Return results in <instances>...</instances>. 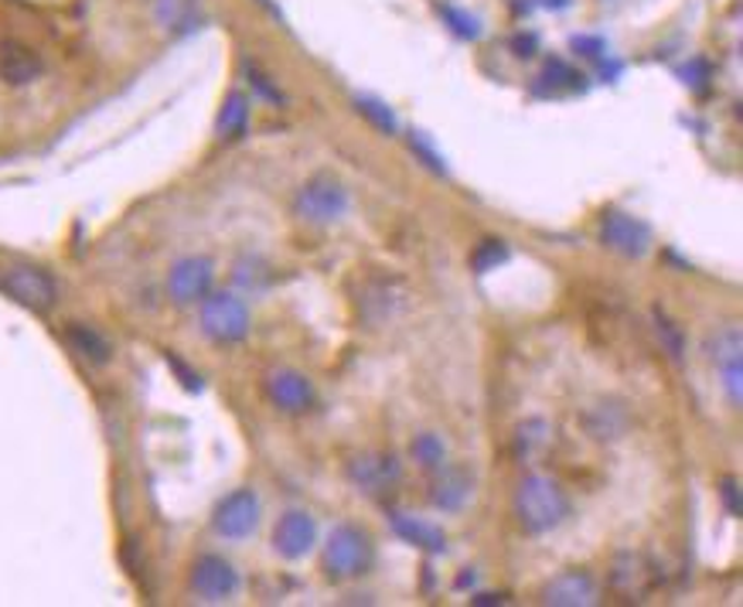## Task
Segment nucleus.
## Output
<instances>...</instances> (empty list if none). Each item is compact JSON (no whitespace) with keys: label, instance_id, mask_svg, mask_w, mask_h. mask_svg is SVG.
<instances>
[{"label":"nucleus","instance_id":"f257e3e1","mask_svg":"<svg viewBox=\"0 0 743 607\" xmlns=\"http://www.w3.org/2000/svg\"><path fill=\"white\" fill-rule=\"evenodd\" d=\"M515 515L525 533H552L570 515V498L546 474H528L515 488Z\"/></svg>","mask_w":743,"mask_h":607},{"label":"nucleus","instance_id":"f03ea898","mask_svg":"<svg viewBox=\"0 0 743 607\" xmlns=\"http://www.w3.org/2000/svg\"><path fill=\"white\" fill-rule=\"evenodd\" d=\"M376 543L355 522H338L321 546V570L328 580H355L372 567Z\"/></svg>","mask_w":743,"mask_h":607},{"label":"nucleus","instance_id":"7ed1b4c3","mask_svg":"<svg viewBox=\"0 0 743 607\" xmlns=\"http://www.w3.org/2000/svg\"><path fill=\"white\" fill-rule=\"evenodd\" d=\"M294 213L307 226H331L349 213V189L331 174H317L297 192Z\"/></svg>","mask_w":743,"mask_h":607},{"label":"nucleus","instance_id":"20e7f679","mask_svg":"<svg viewBox=\"0 0 743 607\" xmlns=\"http://www.w3.org/2000/svg\"><path fill=\"white\" fill-rule=\"evenodd\" d=\"M202 331L219 341V345H239L249 335V307L243 304V298L229 294H208L202 301Z\"/></svg>","mask_w":743,"mask_h":607},{"label":"nucleus","instance_id":"39448f33","mask_svg":"<svg viewBox=\"0 0 743 607\" xmlns=\"http://www.w3.org/2000/svg\"><path fill=\"white\" fill-rule=\"evenodd\" d=\"M259 525V498L253 488H235L211 512V530L222 539H246Z\"/></svg>","mask_w":743,"mask_h":607},{"label":"nucleus","instance_id":"423d86ee","mask_svg":"<svg viewBox=\"0 0 743 607\" xmlns=\"http://www.w3.org/2000/svg\"><path fill=\"white\" fill-rule=\"evenodd\" d=\"M0 283H4L8 294L24 304V307H32V311H48V307H56L59 301V287L56 280H51L45 270L38 267H28V263H17V267H8L4 277H0Z\"/></svg>","mask_w":743,"mask_h":607},{"label":"nucleus","instance_id":"0eeeda50","mask_svg":"<svg viewBox=\"0 0 743 607\" xmlns=\"http://www.w3.org/2000/svg\"><path fill=\"white\" fill-rule=\"evenodd\" d=\"M211 280H216V267L208 256H184L168 274V294L174 304H198L211 294Z\"/></svg>","mask_w":743,"mask_h":607},{"label":"nucleus","instance_id":"6e6552de","mask_svg":"<svg viewBox=\"0 0 743 607\" xmlns=\"http://www.w3.org/2000/svg\"><path fill=\"white\" fill-rule=\"evenodd\" d=\"M239 591V573L229 560L205 553L192 567V594L205 604H222Z\"/></svg>","mask_w":743,"mask_h":607},{"label":"nucleus","instance_id":"1a4fd4ad","mask_svg":"<svg viewBox=\"0 0 743 607\" xmlns=\"http://www.w3.org/2000/svg\"><path fill=\"white\" fill-rule=\"evenodd\" d=\"M600 243L628 259H638L651 250V229L628 213H607L600 219Z\"/></svg>","mask_w":743,"mask_h":607},{"label":"nucleus","instance_id":"9d476101","mask_svg":"<svg viewBox=\"0 0 743 607\" xmlns=\"http://www.w3.org/2000/svg\"><path fill=\"white\" fill-rule=\"evenodd\" d=\"M349 478L358 491L365 495H386L392 485H400L403 478V464L395 454H382V451H368L349 461Z\"/></svg>","mask_w":743,"mask_h":607},{"label":"nucleus","instance_id":"9b49d317","mask_svg":"<svg viewBox=\"0 0 743 607\" xmlns=\"http://www.w3.org/2000/svg\"><path fill=\"white\" fill-rule=\"evenodd\" d=\"M263 389H267V400L283 413H307L314 406V386L297 368H273Z\"/></svg>","mask_w":743,"mask_h":607},{"label":"nucleus","instance_id":"f8f14e48","mask_svg":"<svg viewBox=\"0 0 743 607\" xmlns=\"http://www.w3.org/2000/svg\"><path fill=\"white\" fill-rule=\"evenodd\" d=\"M597 600L600 587L587 570H567L543 587V604L549 607H594Z\"/></svg>","mask_w":743,"mask_h":607},{"label":"nucleus","instance_id":"ddd939ff","mask_svg":"<svg viewBox=\"0 0 743 607\" xmlns=\"http://www.w3.org/2000/svg\"><path fill=\"white\" fill-rule=\"evenodd\" d=\"M317 543V525L307 512H283L273 525V549L283 560H301Z\"/></svg>","mask_w":743,"mask_h":607},{"label":"nucleus","instance_id":"4468645a","mask_svg":"<svg viewBox=\"0 0 743 607\" xmlns=\"http://www.w3.org/2000/svg\"><path fill=\"white\" fill-rule=\"evenodd\" d=\"M471 491H474V482H471V474L461 471V468H443L437 478L430 482V501H434V509H440V512H461L467 506Z\"/></svg>","mask_w":743,"mask_h":607},{"label":"nucleus","instance_id":"2eb2a0df","mask_svg":"<svg viewBox=\"0 0 743 607\" xmlns=\"http://www.w3.org/2000/svg\"><path fill=\"white\" fill-rule=\"evenodd\" d=\"M38 75H41V59L35 48L21 45V41L0 45V78H4L8 86H28Z\"/></svg>","mask_w":743,"mask_h":607},{"label":"nucleus","instance_id":"dca6fc26","mask_svg":"<svg viewBox=\"0 0 743 607\" xmlns=\"http://www.w3.org/2000/svg\"><path fill=\"white\" fill-rule=\"evenodd\" d=\"M389 525H392V533L406 539L410 546L423 549V553H443L447 549V536L440 525L434 522H423L419 515H410V512H392L389 515Z\"/></svg>","mask_w":743,"mask_h":607},{"label":"nucleus","instance_id":"f3484780","mask_svg":"<svg viewBox=\"0 0 743 607\" xmlns=\"http://www.w3.org/2000/svg\"><path fill=\"white\" fill-rule=\"evenodd\" d=\"M249 126V96L246 93H229L222 110H219V120H216V134L222 141H239L246 134Z\"/></svg>","mask_w":743,"mask_h":607},{"label":"nucleus","instance_id":"a211bd4d","mask_svg":"<svg viewBox=\"0 0 743 607\" xmlns=\"http://www.w3.org/2000/svg\"><path fill=\"white\" fill-rule=\"evenodd\" d=\"M65 338H69V345L83 355V359H89V362H96V365H102V362H110V355H113V349H110V341H106L96 328H89V325H69L65 328Z\"/></svg>","mask_w":743,"mask_h":607},{"label":"nucleus","instance_id":"6ab92c4d","mask_svg":"<svg viewBox=\"0 0 743 607\" xmlns=\"http://www.w3.org/2000/svg\"><path fill=\"white\" fill-rule=\"evenodd\" d=\"M740 352H743V335L736 325L730 328H720V331H712L706 338V359L716 365V368H723L730 362H740Z\"/></svg>","mask_w":743,"mask_h":607},{"label":"nucleus","instance_id":"aec40b11","mask_svg":"<svg viewBox=\"0 0 743 607\" xmlns=\"http://www.w3.org/2000/svg\"><path fill=\"white\" fill-rule=\"evenodd\" d=\"M506 259H509V243H506V240H495V235H488V240H482V243L474 246V253H471V270H474V274H491V270H498Z\"/></svg>","mask_w":743,"mask_h":607},{"label":"nucleus","instance_id":"412c9836","mask_svg":"<svg viewBox=\"0 0 743 607\" xmlns=\"http://www.w3.org/2000/svg\"><path fill=\"white\" fill-rule=\"evenodd\" d=\"M410 458L419 464V468H427V471H437L447 464V447L437 434H419L413 444H410Z\"/></svg>","mask_w":743,"mask_h":607},{"label":"nucleus","instance_id":"4be33fe9","mask_svg":"<svg viewBox=\"0 0 743 607\" xmlns=\"http://www.w3.org/2000/svg\"><path fill=\"white\" fill-rule=\"evenodd\" d=\"M576 86H580V72H573L567 62L549 59L536 83V93H563V89H576Z\"/></svg>","mask_w":743,"mask_h":607},{"label":"nucleus","instance_id":"5701e85b","mask_svg":"<svg viewBox=\"0 0 743 607\" xmlns=\"http://www.w3.org/2000/svg\"><path fill=\"white\" fill-rule=\"evenodd\" d=\"M355 110H358L372 126H379L382 134H395V130H400V120H395L392 107H386V102L376 99V96H355Z\"/></svg>","mask_w":743,"mask_h":607},{"label":"nucleus","instance_id":"b1692460","mask_svg":"<svg viewBox=\"0 0 743 607\" xmlns=\"http://www.w3.org/2000/svg\"><path fill=\"white\" fill-rule=\"evenodd\" d=\"M154 17L161 28H184L195 17V0H154Z\"/></svg>","mask_w":743,"mask_h":607},{"label":"nucleus","instance_id":"393cba45","mask_svg":"<svg viewBox=\"0 0 743 607\" xmlns=\"http://www.w3.org/2000/svg\"><path fill=\"white\" fill-rule=\"evenodd\" d=\"M655 328H658V338H661V345H666V352H669L675 362H682V352H685V338H682L679 325L669 318V314L655 311Z\"/></svg>","mask_w":743,"mask_h":607},{"label":"nucleus","instance_id":"a878e982","mask_svg":"<svg viewBox=\"0 0 743 607\" xmlns=\"http://www.w3.org/2000/svg\"><path fill=\"white\" fill-rule=\"evenodd\" d=\"M232 277H235L239 287H246V290H263V287H267V280H270L267 267H263L259 259H239Z\"/></svg>","mask_w":743,"mask_h":607},{"label":"nucleus","instance_id":"bb28decb","mask_svg":"<svg viewBox=\"0 0 743 607\" xmlns=\"http://www.w3.org/2000/svg\"><path fill=\"white\" fill-rule=\"evenodd\" d=\"M549 440V424L546 420H528V424L519 427V454H536L539 447Z\"/></svg>","mask_w":743,"mask_h":607},{"label":"nucleus","instance_id":"cd10ccee","mask_svg":"<svg viewBox=\"0 0 743 607\" xmlns=\"http://www.w3.org/2000/svg\"><path fill=\"white\" fill-rule=\"evenodd\" d=\"M410 147H413V154L419 157V161L423 165H427L434 174H447V165H443V157L430 147V141L427 137H423L419 134V130H413V134H410Z\"/></svg>","mask_w":743,"mask_h":607},{"label":"nucleus","instance_id":"c85d7f7f","mask_svg":"<svg viewBox=\"0 0 743 607\" xmlns=\"http://www.w3.org/2000/svg\"><path fill=\"white\" fill-rule=\"evenodd\" d=\"M443 17L450 24V32H458L461 38H482V24H477V17H471L467 11H458V8H443Z\"/></svg>","mask_w":743,"mask_h":607},{"label":"nucleus","instance_id":"c756f323","mask_svg":"<svg viewBox=\"0 0 743 607\" xmlns=\"http://www.w3.org/2000/svg\"><path fill=\"white\" fill-rule=\"evenodd\" d=\"M716 373H720V383H723V389H727V396H730V406H740V403H743V396H740L743 368H740V362H730V365H723V368H716Z\"/></svg>","mask_w":743,"mask_h":607},{"label":"nucleus","instance_id":"7c9ffc66","mask_svg":"<svg viewBox=\"0 0 743 607\" xmlns=\"http://www.w3.org/2000/svg\"><path fill=\"white\" fill-rule=\"evenodd\" d=\"M682 78H685V86H693L696 93H703L709 86V78H712V69H709L706 59H696V62H689L682 69Z\"/></svg>","mask_w":743,"mask_h":607},{"label":"nucleus","instance_id":"2f4dec72","mask_svg":"<svg viewBox=\"0 0 743 607\" xmlns=\"http://www.w3.org/2000/svg\"><path fill=\"white\" fill-rule=\"evenodd\" d=\"M246 72H249V86L256 89V96H263V99H267V102H273V107H280V102H283V93H280V89H277L273 83H270V78H267V75H263L259 69H253V65H249Z\"/></svg>","mask_w":743,"mask_h":607},{"label":"nucleus","instance_id":"473e14b6","mask_svg":"<svg viewBox=\"0 0 743 607\" xmlns=\"http://www.w3.org/2000/svg\"><path fill=\"white\" fill-rule=\"evenodd\" d=\"M720 498H723V506H727L730 515H740L743 512V506H740V482L733 478V474L720 482Z\"/></svg>","mask_w":743,"mask_h":607},{"label":"nucleus","instance_id":"72a5a7b5","mask_svg":"<svg viewBox=\"0 0 743 607\" xmlns=\"http://www.w3.org/2000/svg\"><path fill=\"white\" fill-rule=\"evenodd\" d=\"M573 51L580 59H590V62H600L604 59V51L607 45L600 38H573Z\"/></svg>","mask_w":743,"mask_h":607},{"label":"nucleus","instance_id":"f704fd0d","mask_svg":"<svg viewBox=\"0 0 743 607\" xmlns=\"http://www.w3.org/2000/svg\"><path fill=\"white\" fill-rule=\"evenodd\" d=\"M512 48H515V56H519V59H533V56H536V48H539V41H536V35H519V38H512Z\"/></svg>","mask_w":743,"mask_h":607},{"label":"nucleus","instance_id":"c9c22d12","mask_svg":"<svg viewBox=\"0 0 743 607\" xmlns=\"http://www.w3.org/2000/svg\"><path fill=\"white\" fill-rule=\"evenodd\" d=\"M509 597L506 594H482V597H474V604H506Z\"/></svg>","mask_w":743,"mask_h":607},{"label":"nucleus","instance_id":"e433bc0d","mask_svg":"<svg viewBox=\"0 0 743 607\" xmlns=\"http://www.w3.org/2000/svg\"><path fill=\"white\" fill-rule=\"evenodd\" d=\"M546 8H556V11H563V8H570V0H543Z\"/></svg>","mask_w":743,"mask_h":607}]
</instances>
